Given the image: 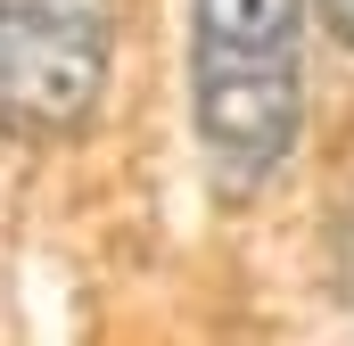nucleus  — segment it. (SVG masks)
<instances>
[{"instance_id": "f257e3e1", "label": "nucleus", "mask_w": 354, "mask_h": 346, "mask_svg": "<svg viewBox=\"0 0 354 346\" xmlns=\"http://www.w3.org/2000/svg\"><path fill=\"white\" fill-rule=\"evenodd\" d=\"M305 124V0H189V132L223 206L264 198Z\"/></svg>"}, {"instance_id": "f03ea898", "label": "nucleus", "mask_w": 354, "mask_h": 346, "mask_svg": "<svg viewBox=\"0 0 354 346\" xmlns=\"http://www.w3.org/2000/svg\"><path fill=\"white\" fill-rule=\"evenodd\" d=\"M115 58V0H0V132L75 140Z\"/></svg>"}, {"instance_id": "7ed1b4c3", "label": "nucleus", "mask_w": 354, "mask_h": 346, "mask_svg": "<svg viewBox=\"0 0 354 346\" xmlns=\"http://www.w3.org/2000/svg\"><path fill=\"white\" fill-rule=\"evenodd\" d=\"M322 25H330V33L354 50V0H322Z\"/></svg>"}]
</instances>
